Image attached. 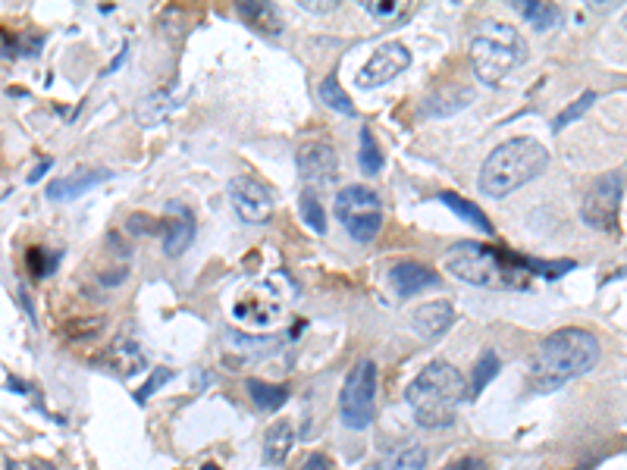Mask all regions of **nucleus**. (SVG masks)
<instances>
[{"label": "nucleus", "instance_id": "nucleus-1", "mask_svg": "<svg viewBox=\"0 0 627 470\" xmlns=\"http://www.w3.org/2000/svg\"><path fill=\"white\" fill-rule=\"evenodd\" d=\"M599 339L590 329L565 326L549 333L530 358V383L537 392H555L599 364Z\"/></svg>", "mask_w": 627, "mask_h": 470}, {"label": "nucleus", "instance_id": "nucleus-2", "mask_svg": "<svg viewBox=\"0 0 627 470\" xmlns=\"http://www.w3.org/2000/svg\"><path fill=\"white\" fill-rule=\"evenodd\" d=\"M464 398H471L468 383L449 361H430L405 389V402L424 430H449Z\"/></svg>", "mask_w": 627, "mask_h": 470}, {"label": "nucleus", "instance_id": "nucleus-3", "mask_svg": "<svg viewBox=\"0 0 627 470\" xmlns=\"http://www.w3.org/2000/svg\"><path fill=\"white\" fill-rule=\"evenodd\" d=\"M549 167V151L530 135H515L490 151L480 167V192L486 198H505L515 188L540 179Z\"/></svg>", "mask_w": 627, "mask_h": 470}, {"label": "nucleus", "instance_id": "nucleus-4", "mask_svg": "<svg viewBox=\"0 0 627 470\" xmlns=\"http://www.w3.org/2000/svg\"><path fill=\"white\" fill-rule=\"evenodd\" d=\"M446 270L477 289H512L530 273V257L508 254L483 242H455L446 251Z\"/></svg>", "mask_w": 627, "mask_h": 470}, {"label": "nucleus", "instance_id": "nucleus-5", "mask_svg": "<svg viewBox=\"0 0 627 470\" xmlns=\"http://www.w3.org/2000/svg\"><path fill=\"white\" fill-rule=\"evenodd\" d=\"M527 60V41L508 22L490 19L471 38V66L483 85H502Z\"/></svg>", "mask_w": 627, "mask_h": 470}, {"label": "nucleus", "instance_id": "nucleus-6", "mask_svg": "<svg viewBox=\"0 0 627 470\" xmlns=\"http://www.w3.org/2000/svg\"><path fill=\"white\" fill-rule=\"evenodd\" d=\"M377 414V364L370 358H358L348 370L339 392V420L345 430L364 433Z\"/></svg>", "mask_w": 627, "mask_h": 470}, {"label": "nucleus", "instance_id": "nucleus-7", "mask_svg": "<svg viewBox=\"0 0 627 470\" xmlns=\"http://www.w3.org/2000/svg\"><path fill=\"white\" fill-rule=\"evenodd\" d=\"M336 217L355 242L370 245L383 229L380 195L367 185H345L336 195Z\"/></svg>", "mask_w": 627, "mask_h": 470}, {"label": "nucleus", "instance_id": "nucleus-8", "mask_svg": "<svg viewBox=\"0 0 627 470\" xmlns=\"http://www.w3.org/2000/svg\"><path fill=\"white\" fill-rule=\"evenodd\" d=\"M621 195H624V176L621 173L599 176L587 188L584 201H580V220H584L590 229H599V232H618Z\"/></svg>", "mask_w": 627, "mask_h": 470}, {"label": "nucleus", "instance_id": "nucleus-9", "mask_svg": "<svg viewBox=\"0 0 627 470\" xmlns=\"http://www.w3.org/2000/svg\"><path fill=\"white\" fill-rule=\"evenodd\" d=\"M411 66V54L408 47L402 41H386L380 44L374 54H370V60L361 66L358 73V85L361 88H380L386 82H392L399 73H405V69Z\"/></svg>", "mask_w": 627, "mask_h": 470}, {"label": "nucleus", "instance_id": "nucleus-10", "mask_svg": "<svg viewBox=\"0 0 627 470\" xmlns=\"http://www.w3.org/2000/svg\"><path fill=\"white\" fill-rule=\"evenodd\" d=\"M229 198H232V207H236V214L245 223H264L273 214V192L264 182L251 179V176L229 179Z\"/></svg>", "mask_w": 627, "mask_h": 470}, {"label": "nucleus", "instance_id": "nucleus-11", "mask_svg": "<svg viewBox=\"0 0 627 470\" xmlns=\"http://www.w3.org/2000/svg\"><path fill=\"white\" fill-rule=\"evenodd\" d=\"M295 163H298V176L305 179L308 185H330L339 176L336 148L330 145V141H323V138L301 145L298 154H295Z\"/></svg>", "mask_w": 627, "mask_h": 470}, {"label": "nucleus", "instance_id": "nucleus-12", "mask_svg": "<svg viewBox=\"0 0 627 470\" xmlns=\"http://www.w3.org/2000/svg\"><path fill=\"white\" fill-rule=\"evenodd\" d=\"M477 98V91L471 85L464 82H446L433 88L427 98L421 101V107H417V113L421 116H430V120H443V116H452L464 107H471Z\"/></svg>", "mask_w": 627, "mask_h": 470}, {"label": "nucleus", "instance_id": "nucleus-13", "mask_svg": "<svg viewBox=\"0 0 627 470\" xmlns=\"http://www.w3.org/2000/svg\"><path fill=\"white\" fill-rule=\"evenodd\" d=\"M455 323V308L452 301H427L411 314V326L414 333L424 342H436L449 333V326Z\"/></svg>", "mask_w": 627, "mask_h": 470}, {"label": "nucleus", "instance_id": "nucleus-14", "mask_svg": "<svg viewBox=\"0 0 627 470\" xmlns=\"http://www.w3.org/2000/svg\"><path fill=\"white\" fill-rule=\"evenodd\" d=\"M389 286L396 289V295L411 298V295H421L427 289H436L439 276L430 267L417 264V261H399V264H392V270H389Z\"/></svg>", "mask_w": 627, "mask_h": 470}, {"label": "nucleus", "instance_id": "nucleus-15", "mask_svg": "<svg viewBox=\"0 0 627 470\" xmlns=\"http://www.w3.org/2000/svg\"><path fill=\"white\" fill-rule=\"evenodd\" d=\"M167 214H173V220L164 223L167 226L164 229V254L167 257H179L195 239V214L185 204H179V201L167 204Z\"/></svg>", "mask_w": 627, "mask_h": 470}, {"label": "nucleus", "instance_id": "nucleus-16", "mask_svg": "<svg viewBox=\"0 0 627 470\" xmlns=\"http://www.w3.org/2000/svg\"><path fill=\"white\" fill-rule=\"evenodd\" d=\"M107 179H110V170H85V173H73L66 179H54L48 185V198L51 201H76L79 195L88 192V188H95Z\"/></svg>", "mask_w": 627, "mask_h": 470}, {"label": "nucleus", "instance_id": "nucleus-17", "mask_svg": "<svg viewBox=\"0 0 627 470\" xmlns=\"http://www.w3.org/2000/svg\"><path fill=\"white\" fill-rule=\"evenodd\" d=\"M236 16L245 22L248 29L261 32V35H280L283 32L280 10H276L273 4H258V0H248V4H236Z\"/></svg>", "mask_w": 627, "mask_h": 470}, {"label": "nucleus", "instance_id": "nucleus-18", "mask_svg": "<svg viewBox=\"0 0 627 470\" xmlns=\"http://www.w3.org/2000/svg\"><path fill=\"white\" fill-rule=\"evenodd\" d=\"M292 445H295V427L289 420H276L264 436V464L283 467L292 452Z\"/></svg>", "mask_w": 627, "mask_h": 470}, {"label": "nucleus", "instance_id": "nucleus-19", "mask_svg": "<svg viewBox=\"0 0 627 470\" xmlns=\"http://www.w3.org/2000/svg\"><path fill=\"white\" fill-rule=\"evenodd\" d=\"M232 314H236V320H242L245 326H270L276 320V314H280V304H276V298L270 301H248V298H239L236 301V308H232Z\"/></svg>", "mask_w": 627, "mask_h": 470}, {"label": "nucleus", "instance_id": "nucleus-20", "mask_svg": "<svg viewBox=\"0 0 627 470\" xmlns=\"http://www.w3.org/2000/svg\"><path fill=\"white\" fill-rule=\"evenodd\" d=\"M436 201H439V204H446V207L452 210V214H458L464 223H471L474 229H480V232H490V235H493V223H490V217H486L474 201L461 198V195H455V192H439V198H436Z\"/></svg>", "mask_w": 627, "mask_h": 470}, {"label": "nucleus", "instance_id": "nucleus-21", "mask_svg": "<svg viewBox=\"0 0 627 470\" xmlns=\"http://www.w3.org/2000/svg\"><path fill=\"white\" fill-rule=\"evenodd\" d=\"M515 10L530 22L537 32H549L555 22H562V10L555 4H537V0H518Z\"/></svg>", "mask_w": 627, "mask_h": 470}, {"label": "nucleus", "instance_id": "nucleus-22", "mask_svg": "<svg viewBox=\"0 0 627 470\" xmlns=\"http://www.w3.org/2000/svg\"><path fill=\"white\" fill-rule=\"evenodd\" d=\"M110 364L120 376H132V373H138L145 367V351L129 339H120L110 348Z\"/></svg>", "mask_w": 627, "mask_h": 470}, {"label": "nucleus", "instance_id": "nucleus-23", "mask_svg": "<svg viewBox=\"0 0 627 470\" xmlns=\"http://www.w3.org/2000/svg\"><path fill=\"white\" fill-rule=\"evenodd\" d=\"M248 395H251L254 408L264 411V414L280 411L286 405V398H289V392L283 386H273V383H264V380H248Z\"/></svg>", "mask_w": 627, "mask_h": 470}, {"label": "nucleus", "instance_id": "nucleus-24", "mask_svg": "<svg viewBox=\"0 0 627 470\" xmlns=\"http://www.w3.org/2000/svg\"><path fill=\"white\" fill-rule=\"evenodd\" d=\"M380 470H427V449L424 445H402V449L389 452Z\"/></svg>", "mask_w": 627, "mask_h": 470}, {"label": "nucleus", "instance_id": "nucleus-25", "mask_svg": "<svg viewBox=\"0 0 627 470\" xmlns=\"http://www.w3.org/2000/svg\"><path fill=\"white\" fill-rule=\"evenodd\" d=\"M358 141H361V151H358V167L364 170V176H377L383 170V151L377 145L374 132H370L367 126L358 132Z\"/></svg>", "mask_w": 627, "mask_h": 470}, {"label": "nucleus", "instance_id": "nucleus-26", "mask_svg": "<svg viewBox=\"0 0 627 470\" xmlns=\"http://www.w3.org/2000/svg\"><path fill=\"white\" fill-rule=\"evenodd\" d=\"M496 373H499V355L496 351H483L471 370V386H468L471 398H480V392L490 386V380H496Z\"/></svg>", "mask_w": 627, "mask_h": 470}, {"label": "nucleus", "instance_id": "nucleus-27", "mask_svg": "<svg viewBox=\"0 0 627 470\" xmlns=\"http://www.w3.org/2000/svg\"><path fill=\"white\" fill-rule=\"evenodd\" d=\"M320 101L327 104L330 110L345 113V116H355V113H358V107H355L352 98H348V94L342 91V85H339L336 76H327V79L320 82Z\"/></svg>", "mask_w": 627, "mask_h": 470}, {"label": "nucleus", "instance_id": "nucleus-28", "mask_svg": "<svg viewBox=\"0 0 627 470\" xmlns=\"http://www.w3.org/2000/svg\"><path fill=\"white\" fill-rule=\"evenodd\" d=\"M298 210H301V220L308 223V229H314L317 235L327 232V214H323V204L317 201V195L311 192V188H305V192H301Z\"/></svg>", "mask_w": 627, "mask_h": 470}, {"label": "nucleus", "instance_id": "nucleus-29", "mask_svg": "<svg viewBox=\"0 0 627 470\" xmlns=\"http://www.w3.org/2000/svg\"><path fill=\"white\" fill-rule=\"evenodd\" d=\"M593 101H596V91H584V94H580V98L574 101V104H568L559 116H555V120H552V129L555 132H562L568 123H574V120H580V116H584L590 107H593Z\"/></svg>", "mask_w": 627, "mask_h": 470}, {"label": "nucleus", "instance_id": "nucleus-30", "mask_svg": "<svg viewBox=\"0 0 627 470\" xmlns=\"http://www.w3.org/2000/svg\"><path fill=\"white\" fill-rule=\"evenodd\" d=\"M170 376H173V370H167V367H157V370L151 373V380H148V383H145L142 389H138V392H135V402H138V405H145V402H148V398H151V395H154V392H157L160 386H164V383L170 380Z\"/></svg>", "mask_w": 627, "mask_h": 470}, {"label": "nucleus", "instance_id": "nucleus-31", "mask_svg": "<svg viewBox=\"0 0 627 470\" xmlns=\"http://www.w3.org/2000/svg\"><path fill=\"white\" fill-rule=\"evenodd\" d=\"M574 270V261H530V273H540L546 279H559Z\"/></svg>", "mask_w": 627, "mask_h": 470}, {"label": "nucleus", "instance_id": "nucleus-32", "mask_svg": "<svg viewBox=\"0 0 627 470\" xmlns=\"http://www.w3.org/2000/svg\"><path fill=\"white\" fill-rule=\"evenodd\" d=\"M370 16H380V19H392L399 10H402V4L399 0H364L361 4Z\"/></svg>", "mask_w": 627, "mask_h": 470}, {"label": "nucleus", "instance_id": "nucleus-33", "mask_svg": "<svg viewBox=\"0 0 627 470\" xmlns=\"http://www.w3.org/2000/svg\"><path fill=\"white\" fill-rule=\"evenodd\" d=\"M126 229L132 232V235H151V232H157V229H167V226H160L154 217H148V214H132L129 220H126Z\"/></svg>", "mask_w": 627, "mask_h": 470}, {"label": "nucleus", "instance_id": "nucleus-34", "mask_svg": "<svg viewBox=\"0 0 627 470\" xmlns=\"http://www.w3.org/2000/svg\"><path fill=\"white\" fill-rule=\"evenodd\" d=\"M446 470H490V461H483V458H477V455H461V458H455Z\"/></svg>", "mask_w": 627, "mask_h": 470}, {"label": "nucleus", "instance_id": "nucleus-35", "mask_svg": "<svg viewBox=\"0 0 627 470\" xmlns=\"http://www.w3.org/2000/svg\"><path fill=\"white\" fill-rule=\"evenodd\" d=\"M44 254H48V251H41V248H29V267H32V276H44V273H51V264H44Z\"/></svg>", "mask_w": 627, "mask_h": 470}, {"label": "nucleus", "instance_id": "nucleus-36", "mask_svg": "<svg viewBox=\"0 0 627 470\" xmlns=\"http://www.w3.org/2000/svg\"><path fill=\"white\" fill-rule=\"evenodd\" d=\"M301 470H333V461H330L327 455L314 452V455H308L305 464H301Z\"/></svg>", "mask_w": 627, "mask_h": 470}, {"label": "nucleus", "instance_id": "nucleus-37", "mask_svg": "<svg viewBox=\"0 0 627 470\" xmlns=\"http://www.w3.org/2000/svg\"><path fill=\"white\" fill-rule=\"evenodd\" d=\"M301 10H308V13H330V10H336V0H320V4H311V0H301Z\"/></svg>", "mask_w": 627, "mask_h": 470}, {"label": "nucleus", "instance_id": "nucleus-38", "mask_svg": "<svg viewBox=\"0 0 627 470\" xmlns=\"http://www.w3.org/2000/svg\"><path fill=\"white\" fill-rule=\"evenodd\" d=\"M51 167H54V160H51V157H44V160L38 163V167H35L32 173H29V182H38V179H41L44 173H48Z\"/></svg>", "mask_w": 627, "mask_h": 470}, {"label": "nucleus", "instance_id": "nucleus-39", "mask_svg": "<svg viewBox=\"0 0 627 470\" xmlns=\"http://www.w3.org/2000/svg\"><path fill=\"white\" fill-rule=\"evenodd\" d=\"M7 389H10V392H26V386H22L19 380H13V376H10V383H7Z\"/></svg>", "mask_w": 627, "mask_h": 470}, {"label": "nucleus", "instance_id": "nucleus-40", "mask_svg": "<svg viewBox=\"0 0 627 470\" xmlns=\"http://www.w3.org/2000/svg\"><path fill=\"white\" fill-rule=\"evenodd\" d=\"M201 470H220V467H217V464H214V461H207V464H204V467H201Z\"/></svg>", "mask_w": 627, "mask_h": 470}, {"label": "nucleus", "instance_id": "nucleus-41", "mask_svg": "<svg viewBox=\"0 0 627 470\" xmlns=\"http://www.w3.org/2000/svg\"><path fill=\"white\" fill-rule=\"evenodd\" d=\"M624 29H627V13H624Z\"/></svg>", "mask_w": 627, "mask_h": 470}]
</instances>
